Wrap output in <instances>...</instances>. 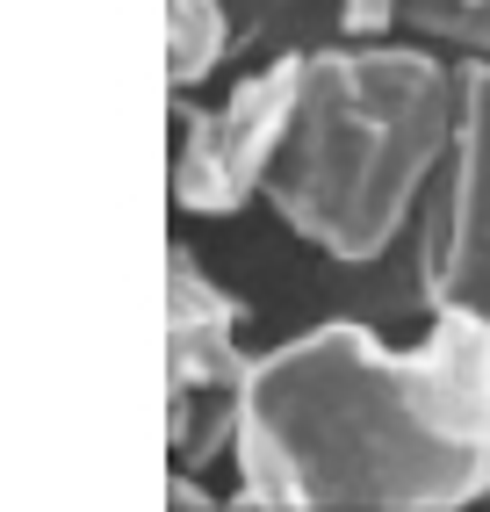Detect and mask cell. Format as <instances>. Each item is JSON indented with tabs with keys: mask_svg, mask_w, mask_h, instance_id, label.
<instances>
[{
	"mask_svg": "<svg viewBox=\"0 0 490 512\" xmlns=\"http://www.w3.org/2000/svg\"><path fill=\"white\" fill-rule=\"evenodd\" d=\"M238 505L440 512L490 505V325L426 311V339L310 325L238 390Z\"/></svg>",
	"mask_w": 490,
	"mask_h": 512,
	"instance_id": "cell-1",
	"label": "cell"
},
{
	"mask_svg": "<svg viewBox=\"0 0 490 512\" xmlns=\"http://www.w3.org/2000/svg\"><path fill=\"white\" fill-rule=\"evenodd\" d=\"M462 123V51L346 37L303 51L267 202L303 246L368 267L418 224Z\"/></svg>",
	"mask_w": 490,
	"mask_h": 512,
	"instance_id": "cell-2",
	"label": "cell"
},
{
	"mask_svg": "<svg viewBox=\"0 0 490 512\" xmlns=\"http://www.w3.org/2000/svg\"><path fill=\"white\" fill-rule=\"evenodd\" d=\"M303 94V51H282L274 65L245 73L217 109H188L181 101V130H173V202L188 217H231L245 202L267 195L274 152L289 138Z\"/></svg>",
	"mask_w": 490,
	"mask_h": 512,
	"instance_id": "cell-3",
	"label": "cell"
},
{
	"mask_svg": "<svg viewBox=\"0 0 490 512\" xmlns=\"http://www.w3.org/2000/svg\"><path fill=\"white\" fill-rule=\"evenodd\" d=\"M411 231L418 303L490 325V58H462V123Z\"/></svg>",
	"mask_w": 490,
	"mask_h": 512,
	"instance_id": "cell-4",
	"label": "cell"
},
{
	"mask_svg": "<svg viewBox=\"0 0 490 512\" xmlns=\"http://www.w3.org/2000/svg\"><path fill=\"white\" fill-rule=\"evenodd\" d=\"M245 303L202 275L188 246H166V404H202V397H238L253 354L238 347Z\"/></svg>",
	"mask_w": 490,
	"mask_h": 512,
	"instance_id": "cell-5",
	"label": "cell"
},
{
	"mask_svg": "<svg viewBox=\"0 0 490 512\" xmlns=\"http://www.w3.org/2000/svg\"><path fill=\"white\" fill-rule=\"evenodd\" d=\"M231 58V8L224 0H166V80L188 94Z\"/></svg>",
	"mask_w": 490,
	"mask_h": 512,
	"instance_id": "cell-6",
	"label": "cell"
},
{
	"mask_svg": "<svg viewBox=\"0 0 490 512\" xmlns=\"http://www.w3.org/2000/svg\"><path fill=\"white\" fill-rule=\"evenodd\" d=\"M404 22L440 51L462 58H490V0H411Z\"/></svg>",
	"mask_w": 490,
	"mask_h": 512,
	"instance_id": "cell-7",
	"label": "cell"
},
{
	"mask_svg": "<svg viewBox=\"0 0 490 512\" xmlns=\"http://www.w3.org/2000/svg\"><path fill=\"white\" fill-rule=\"evenodd\" d=\"M332 8H339V29H346V37H390L411 0H332Z\"/></svg>",
	"mask_w": 490,
	"mask_h": 512,
	"instance_id": "cell-8",
	"label": "cell"
}]
</instances>
